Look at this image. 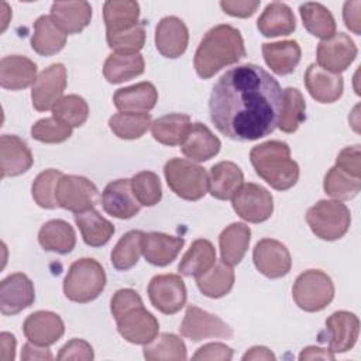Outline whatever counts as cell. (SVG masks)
<instances>
[{"mask_svg": "<svg viewBox=\"0 0 361 361\" xmlns=\"http://www.w3.org/2000/svg\"><path fill=\"white\" fill-rule=\"evenodd\" d=\"M62 175L63 173L56 169H45L41 173H38V176L34 179L31 186V193H32V199L39 207L42 209L58 207L55 192H56V185L62 178Z\"/></svg>", "mask_w": 361, "mask_h": 361, "instance_id": "7dc6e473", "label": "cell"}, {"mask_svg": "<svg viewBox=\"0 0 361 361\" xmlns=\"http://www.w3.org/2000/svg\"><path fill=\"white\" fill-rule=\"evenodd\" d=\"M32 154L27 144L17 135L3 134L0 138L1 178L18 176L32 166Z\"/></svg>", "mask_w": 361, "mask_h": 361, "instance_id": "44dd1931", "label": "cell"}, {"mask_svg": "<svg viewBox=\"0 0 361 361\" xmlns=\"http://www.w3.org/2000/svg\"><path fill=\"white\" fill-rule=\"evenodd\" d=\"M140 6L133 0H109L103 4L106 34H118L135 27L140 21Z\"/></svg>", "mask_w": 361, "mask_h": 361, "instance_id": "d6a6232c", "label": "cell"}, {"mask_svg": "<svg viewBox=\"0 0 361 361\" xmlns=\"http://www.w3.org/2000/svg\"><path fill=\"white\" fill-rule=\"evenodd\" d=\"M179 333L192 341L213 337L231 338L234 334L233 329L220 317L193 305L188 306L183 322L179 326Z\"/></svg>", "mask_w": 361, "mask_h": 361, "instance_id": "7c38bea8", "label": "cell"}, {"mask_svg": "<svg viewBox=\"0 0 361 361\" xmlns=\"http://www.w3.org/2000/svg\"><path fill=\"white\" fill-rule=\"evenodd\" d=\"M299 13L305 28L314 37L327 39L336 34V21L327 7L320 3H303Z\"/></svg>", "mask_w": 361, "mask_h": 361, "instance_id": "ab89813d", "label": "cell"}, {"mask_svg": "<svg viewBox=\"0 0 361 361\" xmlns=\"http://www.w3.org/2000/svg\"><path fill=\"white\" fill-rule=\"evenodd\" d=\"M360 8H361V1L354 0V1H345L343 7V18L345 23V27L353 31L355 35L361 34V17H360Z\"/></svg>", "mask_w": 361, "mask_h": 361, "instance_id": "9f6ffc18", "label": "cell"}, {"mask_svg": "<svg viewBox=\"0 0 361 361\" xmlns=\"http://www.w3.org/2000/svg\"><path fill=\"white\" fill-rule=\"evenodd\" d=\"M144 358L148 361H185L186 345L182 338L172 333H162L144 345Z\"/></svg>", "mask_w": 361, "mask_h": 361, "instance_id": "b9f144b4", "label": "cell"}, {"mask_svg": "<svg viewBox=\"0 0 361 361\" xmlns=\"http://www.w3.org/2000/svg\"><path fill=\"white\" fill-rule=\"evenodd\" d=\"M234 212L248 223H262L272 216L274 197L271 192L257 183H243L233 196Z\"/></svg>", "mask_w": 361, "mask_h": 361, "instance_id": "30bf717a", "label": "cell"}, {"mask_svg": "<svg viewBox=\"0 0 361 361\" xmlns=\"http://www.w3.org/2000/svg\"><path fill=\"white\" fill-rule=\"evenodd\" d=\"M55 199L58 207L72 213H82L94 207L99 199V190L85 176L62 175L56 185Z\"/></svg>", "mask_w": 361, "mask_h": 361, "instance_id": "9c48e42d", "label": "cell"}, {"mask_svg": "<svg viewBox=\"0 0 361 361\" xmlns=\"http://www.w3.org/2000/svg\"><path fill=\"white\" fill-rule=\"evenodd\" d=\"M71 135H72V127L55 117L41 118L31 127V137L45 144L63 142Z\"/></svg>", "mask_w": 361, "mask_h": 361, "instance_id": "f907efd6", "label": "cell"}, {"mask_svg": "<svg viewBox=\"0 0 361 361\" xmlns=\"http://www.w3.org/2000/svg\"><path fill=\"white\" fill-rule=\"evenodd\" d=\"M169 189L185 200H199L209 190V175L204 168L183 158H172L164 166Z\"/></svg>", "mask_w": 361, "mask_h": 361, "instance_id": "8992f818", "label": "cell"}, {"mask_svg": "<svg viewBox=\"0 0 361 361\" xmlns=\"http://www.w3.org/2000/svg\"><path fill=\"white\" fill-rule=\"evenodd\" d=\"M221 10L233 17H251L259 7V1L247 0H223L220 1Z\"/></svg>", "mask_w": 361, "mask_h": 361, "instance_id": "11a10c76", "label": "cell"}, {"mask_svg": "<svg viewBox=\"0 0 361 361\" xmlns=\"http://www.w3.org/2000/svg\"><path fill=\"white\" fill-rule=\"evenodd\" d=\"M52 23L66 35L78 34L92 20V6L87 1H55L49 14Z\"/></svg>", "mask_w": 361, "mask_h": 361, "instance_id": "603a6c76", "label": "cell"}, {"mask_svg": "<svg viewBox=\"0 0 361 361\" xmlns=\"http://www.w3.org/2000/svg\"><path fill=\"white\" fill-rule=\"evenodd\" d=\"M360 157H361V151L358 144L345 147L338 152L336 158V166H338L340 169H343L344 172H347L354 178H361Z\"/></svg>", "mask_w": 361, "mask_h": 361, "instance_id": "f5cc1de1", "label": "cell"}, {"mask_svg": "<svg viewBox=\"0 0 361 361\" xmlns=\"http://www.w3.org/2000/svg\"><path fill=\"white\" fill-rule=\"evenodd\" d=\"M56 358L59 361H66V360L92 361L94 358V354H93L92 345L87 341L82 338H72L59 350V354L56 355Z\"/></svg>", "mask_w": 361, "mask_h": 361, "instance_id": "816d5d0a", "label": "cell"}, {"mask_svg": "<svg viewBox=\"0 0 361 361\" xmlns=\"http://www.w3.org/2000/svg\"><path fill=\"white\" fill-rule=\"evenodd\" d=\"M190 127V117L183 113H171L151 123V134L155 141L175 147L180 145L183 137Z\"/></svg>", "mask_w": 361, "mask_h": 361, "instance_id": "74e56055", "label": "cell"}, {"mask_svg": "<svg viewBox=\"0 0 361 361\" xmlns=\"http://www.w3.org/2000/svg\"><path fill=\"white\" fill-rule=\"evenodd\" d=\"M252 259L255 268L271 279L285 276L292 267L290 254L286 245L274 238L259 240L254 247Z\"/></svg>", "mask_w": 361, "mask_h": 361, "instance_id": "9a60e30c", "label": "cell"}, {"mask_svg": "<svg viewBox=\"0 0 361 361\" xmlns=\"http://www.w3.org/2000/svg\"><path fill=\"white\" fill-rule=\"evenodd\" d=\"M37 65L27 56L8 55L0 61V85L8 90H21L35 83Z\"/></svg>", "mask_w": 361, "mask_h": 361, "instance_id": "d4e9b609", "label": "cell"}, {"mask_svg": "<svg viewBox=\"0 0 361 361\" xmlns=\"http://www.w3.org/2000/svg\"><path fill=\"white\" fill-rule=\"evenodd\" d=\"M199 290L212 299L226 296L234 285V271L223 261L216 262L207 272L196 278Z\"/></svg>", "mask_w": 361, "mask_h": 361, "instance_id": "f35d334b", "label": "cell"}, {"mask_svg": "<svg viewBox=\"0 0 361 361\" xmlns=\"http://www.w3.org/2000/svg\"><path fill=\"white\" fill-rule=\"evenodd\" d=\"M113 102L120 111L148 113L158 102V92L151 82H140L116 90Z\"/></svg>", "mask_w": 361, "mask_h": 361, "instance_id": "4316f807", "label": "cell"}, {"mask_svg": "<svg viewBox=\"0 0 361 361\" xmlns=\"http://www.w3.org/2000/svg\"><path fill=\"white\" fill-rule=\"evenodd\" d=\"M66 68L62 63H52L45 68L37 78L31 90L32 106L38 111L52 110L62 97L66 87Z\"/></svg>", "mask_w": 361, "mask_h": 361, "instance_id": "5bb4252c", "label": "cell"}, {"mask_svg": "<svg viewBox=\"0 0 361 361\" xmlns=\"http://www.w3.org/2000/svg\"><path fill=\"white\" fill-rule=\"evenodd\" d=\"M251 240V230L244 223H231L219 237L221 261L227 265H237L244 258Z\"/></svg>", "mask_w": 361, "mask_h": 361, "instance_id": "4dcf8cb0", "label": "cell"}, {"mask_svg": "<svg viewBox=\"0 0 361 361\" xmlns=\"http://www.w3.org/2000/svg\"><path fill=\"white\" fill-rule=\"evenodd\" d=\"M255 173L276 190H288L299 179V165L290 158V148L283 141H265L250 152Z\"/></svg>", "mask_w": 361, "mask_h": 361, "instance_id": "277c9868", "label": "cell"}, {"mask_svg": "<svg viewBox=\"0 0 361 361\" xmlns=\"http://www.w3.org/2000/svg\"><path fill=\"white\" fill-rule=\"evenodd\" d=\"M292 296L298 307L305 312H320L334 298V285L331 278L320 269L302 272L292 288Z\"/></svg>", "mask_w": 361, "mask_h": 361, "instance_id": "ba28073f", "label": "cell"}, {"mask_svg": "<svg viewBox=\"0 0 361 361\" xmlns=\"http://www.w3.org/2000/svg\"><path fill=\"white\" fill-rule=\"evenodd\" d=\"M75 223L80 230L85 244L90 247L107 244L114 234V226L94 209L75 213Z\"/></svg>", "mask_w": 361, "mask_h": 361, "instance_id": "e575fe53", "label": "cell"}, {"mask_svg": "<svg viewBox=\"0 0 361 361\" xmlns=\"http://www.w3.org/2000/svg\"><path fill=\"white\" fill-rule=\"evenodd\" d=\"M38 241L45 251L69 254L75 248L76 234L68 221L54 219L41 226L38 231Z\"/></svg>", "mask_w": 361, "mask_h": 361, "instance_id": "1f68e13d", "label": "cell"}, {"mask_svg": "<svg viewBox=\"0 0 361 361\" xmlns=\"http://www.w3.org/2000/svg\"><path fill=\"white\" fill-rule=\"evenodd\" d=\"M265 63L276 75H289L300 62V47L293 39L262 44Z\"/></svg>", "mask_w": 361, "mask_h": 361, "instance_id": "f546056e", "label": "cell"}, {"mask_svg": "<svg viewBox=\"0 0 361 361\" xmlns=\"http://www.w3.org/2000/svg\"><path fill=\"white\" fill-rule=\"evenodd\" d=\"M326 331L329 338V350L333 354L345 353L357 343L360 334V320L351 312L338 310L327 317Z\"/></svg>", "mask_w": 361, "mask_h": 361, "instance_id": "ac0fdd59", "label": "cell"}, {"mask_svg": "<svg viewBox=\"0 0 361 361\" xmlns=\"http://www.w3.org/2000/svg\"><path fill=\"white\" fill-rule=\"evenodd\" d=\"M151 305L164 314L178 313L186 303V286L180 275H155L148 285Z\"/></svg>", "mask_w": 361, "mask_h": 361, "instance_id": "8fae6325", "label": "cell"}, {"mask_svg": "<svg viewBox=\"0 0 361 361\" xmlns=\"http://www.w3.org/2000/svg\"><path fill=\"white\" fill-rule=\"evenodd\" d=\"M299 360H334V354L327 348H320L316 345H309L302 350L299 354Z\"/></svg>", "mask_w": 361, "mask_h": 361, "instance_id": "91938a15", "label": "cell"}, {"mask_svg": "<svg viewBox=\"0 0 361 361\" xmlns=\"http://www.w3.org/2000/svg\"><path fill=\"white\" fill-rule=\"evenodd\" d=\"M3 7H4V11H3V27H1V31H4L6 27H7V24H8V18H7L6 16H11V11L8 10L7 3L3 1Z\"/></svg>", "mask_w": 361, "mask_h": 361, "instance_id": "6125c7cd", "label": "cell"}, {"mask_svg": "<svg viewBox=\"0 0 361 361\" xmlns=\"http://www.w3.org/2000/svg\"><path fill=\"white\" fill-rule=\"evenodd\" d=\"M189 42V31L185 23L175 17H164L155 28V47L165 58H179L185 54Z\"/></svg>", "mask_w": 361, "mask_h": 361, "instance_id": "ffe728a7", "label": "cell"}, {"mask_svg": "<svg viewBox=\"0 0 361 361\" xmlns=\"http://www.w3.org/2000/svg\"><path fill=\"white\" fill-rule=\"evenodd\" d=\"M110 310L120 336L128 343L145 345L158 336V320L144 307L141 296L134 289H118L111 298Z\"/></svg>", "mask_w": 361, "mask_h": 361, "instance_id": "3957f363", "label": "cell"}, {"mask_svg": "<svg viewBox=\"0 0 361 361\" xmlns=\"http://www.w3.org/2000/svg\"><path fill=\"white\" fill-rule=\"evenodd\" d=\"M323 189L326 195L338 202L350 200L361 190V178H354L334 165L324 176Z\"/></svg>", "mask_w": 361, "mask_h": 361, "instance_id": "ee69618b", "label": "cell"}, {"mask_svg": "<svg viewBox=\"0 0 361 361\" xmlns=\"http://www.w3.org/2000/svg\"><path fill=\"white\" fill-rule=\"evenodd\" d=\"M185 244L182 237H173L164 233H144L142 255L145 261L155 267L169 265L179 254Z\"/></svg>", "mask_w": 361, "mask_h": 361, "instance_id": "484cf974", "label": "cell"}, {"mask_svg": "<svg viewBox=\"0 0 361 361\" xmlns=\"http://www.w3.org/2000/svg\"><path fill=\"white\" fill-rule=\"evenodd\" d=\"M103 210L116 219H131L140 213L141 204L131 190L130 179H117L106 185L102 193Z\"/></svg>", "mask_w": 361, "mask_h": 361, "instance_id": "e0dca14e", "label": "cell"}, {"mask_svg": "<svg viewBox=\"0 0 361 361\" xmlns=\"http://www.w3.org/2000/svg\"><path fill=\"white\" fill-rule=\"evenodd\" d=\"M106 41L114 52L135 54L145 44V23L140 21L135 27L118 34H106Z\"/></svg>", "mask_w": 361, "mask_h": 361, "instance_id": "681fc988", "label": "cell"}, {"mask_svg": "<svg viewBox=\"0 0 361 361\" xmlns=\"http://www.w3.org/2000/svg\"><path fill=\"white\" fill-rule=\"evenodd\" d=\"M52 353L45 345H38L31 341L25 343L21 350L23 361H37V360H52Z\"/></svg>", "mask_w": 361, "mask_h": 361, "instance_id": "6f0895ef", "label": "cell"}, {"mask_svg": "<svg viewBox=\"0 0 361 361\" xmlns=\"http://www.w3.org/2000/svg\"><path fill=\"white\" fill-rule=\"evenodd\" d=\"M193 360H220L228 361L233 358V350L223 343H209L200 347L192 357Z\"/></svg>", "mask_w": 361, "mask_h": 361, "instance_id": "db71d44e", "label": "cell"}, {"mask_svg": "<svg viewBox=\"0 0 361 361\" xmlns=\"http://www.w3.org/2000/svg\"><path fill=\"white\" fill-rule=\"evenodd\" d=\"M89 116V106L86 100L78 94L62 96L52 107V117L73 127H80L86 123Z\"/></svg>", "mask_w": 361, "mask_h": 361, "instance_id": "bcb514c9", "label": "cell"}, {"mask_svg": "<svg viewBox=\"0 0 361 361\" xmlns=\"http://www.w3.org/2000/svg\"><path fill=\"white\" fill-rule=\"evenodd\" d=\"M35 300V289L31 279L21 272L4 278L0 283V312L13 316L30 307Z\"/></svg>", "mask_w": 361, "mask_h": 361, "instance_id": "2e32d148", "label": "cell"}, {"mask_svg": "<svg viewBox=\"0 0 361 361\" xmlns=\"http://www.w3.org/2000/svg\"><path fill=\"white\" fill-rule=\"evenodd\" d=\"M306 221L316 237L334 241L348 231L351 214L348 207L338 200H319L307 210Z\"/></svg>", "mask_w": 361, "mask_h": 361, "instance_id": "52a82bcc", "label": "cell"}, {"mask_svg": "<svg viewBox=\"0 0 361 361\" xmlns=\"http://www.w3.org/2000/svg\"><path fill=\"white\" fill-rule=\"evenodd\" d=\"M305 86L310 96L319 103L337 102L344 90L341 75L322 69L317 63H310L305 72Z\"/></svg>", "mask_w": 361, "mask_h": 361, "instance_id": "7402d4cb", "label": "cell"}, {"mask_svg": "<svg viewBox=\"0 0 361 361\" xmlns=\"http://www.w3.org/2000/svg\"><path fill=\"white\" fill-rule=\"evenodd\" d=\"M258 31L268 38L289 35L296 28V20L289 6L285 3H269L257 20Z\"/></svg>", "mask_w": 361, "mask_h": 361, "instance_id": "f1b7e54d", "label": "cell"}, {"mask_svg": "<svg viewBox=\"0 0 361 361\" xmlns=\"http://www.w3.org/2000/svg\"><path fill=\"white\" fill-rule=\"evenodd\" d=\"M276 357L274 355V353L262 345H257L250 348L244 355H243V361H248V360H267V361H274Z\"/></svg>", "mask_w": 361, "mask_h": 361, "instance_id": "94428289", "label": "cell"}, {"mask_svg": "<svg viewBox=\"0 0 361 361\" xmlns=\"http://www.w3.org/2000/svg\"><path fill=\"white\" fill-rule=\"evenodd\" d=\"M16 357V337L11 333L3 331L0 334V358L3 361H13Z\"/></svg>", "mask_w": 361, "mask_h": 361, "instance_id": "680465c9", "label": "cell"}, {"mask_svg": "<svg viewBox=\"0 0 361 361\" xmlns=\"http://www.w3.org/2000/svg\"><path fill=\"white\" fill-rule=\"evenodd\" d=\"M306 118V103L303 94L296 87L282 90V104L278 127L283 133H295Z\"/></svg>", "mask_w": 361, "mask_h": 361, "instance_id": "60d3db41", "label": "cell"}, {"mask_svg": "<svg viewBox=\"0 0 361 361\" xmlns=\"http://www.w3.org/2000/svg\"><path fill=\"white\" fill-rule=\"evenodd\" d=\"M106 286V272L93 258L75 261L63 279L65 296L76 303L94 300Z\"/></svg>", "mask_w": 361, "mask_h": 361, "instance_id": "5b68a950", "label": "cell"}, {"mask_svg": "<svg viewBox=\"0 0 361 361\" xmlns=\"http://www.w3.org/2000/svg\"><path fill=\"white\" fill-rule=\"evenodd\" d=\"M151 116L148 113L121 111L109 118L110 130L123 140H135L145 134L151 127Z\"/></svg>", "mask_w": 361, "mask_h": 361, "instance_id": "f6af8a7d", "label": "cell"}, {"mask_svg": "<svg viewBox=\"0 0 361 361\" xmlns=\"http://www.w3.org/2000/svg\"><path fill=\"white\" fill-rule=\"evenodd\" d=\"M131 190L141 206H155L162 197V188L157 173L142 171L135 173L131 179Z\"/></svg>", "mask_w": 361, "mask_h": 361, "instance_id": "c3c4849f", "label": "cell"}, {"mask_svg": "<svg viewBox=\"0 0 361 361\" xmlns=\"http://www.w3.org/2000/svg\"><path fill=\"white\" fill-rule=\"evenodd\" d=\"M354 41L344 32H336L327 39H322L316 49L317 65L331 73L345 71L357 56Z\"/></svg>", "mask_w": 361, "mask_h": 361, "instance_id": "4fadbf2b", "label": "cell"}, {"mask_svg": "<svg viewBox=\"0 0 361 361\" xmlns=\"http://www.w3.org/2000/svg\"><path fill=\"white\" fill-rule=\"evenodd\" d=\"M244 183L240 166L231 161H221L212 166L209 175V192L219 200H230Z\"/></svg>", "mask_w": 361, "mask_h": 361, "instance_id": "83f0119b", "label": "cell"}, {"mask_svg": "<svg viewBox=\"0 0 361 361\" xmlns=\"http://www.w3.org/2000/svg\"><path fill=\"white\" fill-rule=\"evenodd\" d=\"M282 89L278 80L255 63L228 69L212 89L210 120L234 141H255L278 127Z\"/></svg>", "mask_w": 361, "mask_h": 361, "instance_id": "6da1fadb", "label": "cell"}, {"mask_svg": "<svg viewBox=\"0 0 361 361\" xmlns=\"http://www.w3.org/2000/svg\"><path fill=\"white\" fill-rule=\"evenodd\" d=\"M244 56L245 47L241 32L233 25L219 24L202 38L193 58V66L199 78L209 79Z\"/></svg>", "mask_w": 361, "mask_h": 361, "instance_id": "7a4b0ae2", "label": "cell"}, {"mask_svg": "<svg viewBox=\"0 0 361 361\" xmlns=\"http://www.w3.org/2000/svg\"><path fill=\"white\" fill-rule=\"evenodd\" d=\"M66 44V34H63L51 20L49 16H41L34 23V34L31 37L32 49L42 55L51 56L58 54Z\"/></svg>", "mask_w": 361, "mask_h": 361, "instance_id": "8d00e7d4", "label": "cell"}, {"mask_svg": "<svg viewBox=\"0 0 361 361\" xmlns=\"http://www.w3.org/2000/svg\"><path fill=\"white\" fill-rule=\"evenodd\" d=\"M221 147L220 140L202 123H193L188 128L180 149L185 157L196 162H204L219 154Z\"/></svg>", "mask_w": 361, "mask_h": 361, "instance_id": "cb8c5ba5", "label": "cell"}, {"mask_svg": "<svg viewBox=\"0 0 361 361\" xmlns=\"http://www.w3.org/2000/svg\"><path fill=\"white\" fill-rule=\"evenodd\" d=\"M142 231L131 230L117 241L110 255L111 265L117 271H128L138 262L142 254Z\"/></svg>", "mask_w": 361, "mask_h": 361, "instance_id": "7bdbcfd3", "label": "cell"}, {"mask_svg": "<svg viewBox=\"0 0 361 361\" xmlns=\"http://www.w3.org/2000/svg\"><path fill=\"white\" fill-rule=\"evenodd\" d=\"M144 69H145V62L138 52L135 54L113 52L104 61L103 75L107 82L113 85H118L140 76L144 72Z\"/></svg>", "mask_w": 361, "mask_h": 361, "instance_id": "836d02e7", "label": "cell"}, {"mask_svg": "<svg viewBox=\"0 0 361 361\" xmlns=\"http://www.w3.org/2000/svg\"><path fill=\"white\" fill-rule=\"evenodd\" d=\"M65 331L62 319L48 310H38L31 313L23 324V333L25 338L34 344L49 347L55 344Z\"/></svg>", "mask_w": 361, "mask_h": 361, "instance_id": "d6986e66", "label": "cell"}, {"mask_svg": "<svg viewBox=\"0 0 361 361\" xmlns=\"http://www.w3.org/2000/svg\"><path fill=\"white\" fill-rule=\"evenodd\" d=\"M216 264V250L209 240H195L182 257L178 269L183 276L199 278Z\"/></svg>", "mask_w": 361, "mask_h": 361, "instance_id": "d590c367", "label": "cell"}]
</instances>
